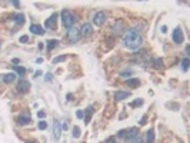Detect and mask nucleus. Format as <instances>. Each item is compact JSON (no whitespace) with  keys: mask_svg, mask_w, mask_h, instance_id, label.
Segmentation results:
<instances>
[{"mask_svg":"<svg viewBox=\"0 0 190 143\" xmlns=\"http://www.w3.org/2000/svg\"><path fill=\"white\" fill-rule=\"evenodd\" d=\"M39 129H40V130H44V129H47V123H46L44 120H40V122H39Z\"/></svg>","mask_w":190,"mask_h":143,"instance_id":"obj_24","label":"nucleus"},{"mask_svg":"<svg viewBox=\"0 0 190 143\" xmlns=\"http://www.w3.org/2000/svg\"><path fill=\"white\" fill-rule=\"evenodd\" d=\"M30 32H32V33H35V35H39V36L44 35L43 27H40V26H37V25H32V26H30Z\"/></svg>","mask_w":190,"mask_h":143,"instance_id":"obj_12","label":"nucleus"},{"mask_svg":"<svg viewBox=\"0 0 190 143\" xmlns=\"http://www.w3.org/2000/svg\"><path fill=\"white\" fill-rule=\"evenodd\" d=\"M189 67H190V60L189 59H185V60L182 62V69H183V72H187Z\"/></svg>","mask_w":190,"mask_h":143,"instance_id":"obj_18","label":"nucleus"},{"mask_svg":"<svg viewBox=\"0 0 190 143\" xmlns=\"http://www.w3.org/2000/svg\"><path fill=\"white\" fill-rule=\"evenodd\" d=\"M80 135H81V132H80V127H79V126H75V127H73V138L79 139V138H80Z\"/></svg>","mask_w":190,"mask_h":143,"instance_id":"obj_19","label":"nucleus"},{"mask_svg":"<svg viewBox=\"0 0 190 143\" xmlns=\"http://www.w3.org/2000/svg\"><path fill=\"white\" fill-rule=\"evenodd\" d=\"M130 96V93L129 92H116L114 93V100H124V99H127Z\"/></svg>","mask_w":190,"mask_h":143,"instance_id":"obj_11","label":"nucleus"},{"mask_svg":"<svg viewBox=\"0 0 190 143\" xmlns=\"http://www.w3.org/2000/svg\"><path fill=\"white\" fill-rule=\"evenodd\" d=\"M86 112H87V116H86V119H84V120H86V122H89V114H90V113H93V109H92V107H89Z\"/></svg>","mask_w":190,"mask_h":143,"instance_id":"obj_27","label":"nucleus"},{"mask_svg":"<svg viewBox=\"0 0 190 143\" xmlns=\"http://www.w3.org/2000/svg\"><path fill=\"white\" fill-rule=\"evenodd\" d=\"M137 143H142V142H140V139H139V142H137Z\"/></svg>","mask_w":190,"mask_h":143,"instance_id":"obj_36","label":"nucleus"},{"mask_svg":"<svg viewBox=\"0 0 190 143\" xmlns=\"http://www.w3.org/2000/svg\"><path fill=\"white\" fill-rule=\"evenodd\" d=\"M19 123L20 125H29L30 123V113L29 112H23L19 117Z\"/></svg>","mask_w":190,"mask_h":143,"instance_id":"obj_8","label":"nucleus"},{"mask_svg":"<svg viewBox=\"0 0 190 143\" xmlns=\"http://www.w3.org/2000/svg\"><path fill=\"white\" fill-rule=\"evenodd\" d=\"M27 40H29V37H27V36H22V37H20V42H22V43H26Z\"/></svg>","mask_w":190,"mask_h":143,"instance_id":"obj_29","label":"nucleus"},{"mask_svg":"<svg viewBox=\"0 0 190 143\" xmlns=\"http://www.w3.org/2000/svg\"><path fill=\"white\" fill-rule=\"evenodd\" d=\"M146 139H147V142H149V143L154 142V130H153V129H150V130L147 132V136H146Z\"/></svg>","mask_w":190,"mask_h":143,"instance_id":"obj_17","label":"nucleus"},{"mask_svg":"<svg viewBox=\"0 0 190 143\" xmlns=\"http://www.w3.org/2000/svg\"><path fill=\"white\" fill-rule=\"evenodd\" d=\"M105 22H106V13L105 12H97L96 16H94V19H93V23L96 26H102Z\"/></svg>","mask_w":190,"mask_h":143,"instance_id":"obj_4","label":"nucleus"},{"mask_svg":"<svg viewBox=\"0 0 190 143\" xmlns=\"http://www.w3.org/2000/svg\"><path fill=\"white\" fill-rule=\"evenodd\" d=\"M37 116H39V117H40V119H43V117L46 116V113H44V112H39V113H37Z\"/></svg>","mask_w":190,"mask_h":143,"instance_id":"obj_30","label":"nucleus"},{"mask_svg":"<svg viewBox=\"0 0 190 143\" xmlns=\"http://www.w3.org/2000/svg\"><path fill=\"white\" fill-rule=\"evenodd\" d=\"M29 143H37V142H35V140H32V142H29Z\"/></svg>","mask_w":190,"mask_h":143,"instance_id":"obj_35","label":"nucleus"},{"mask_svg":"<svg viewBox=\"0 0 190 143\" xmlns=\"http://www.w3.org/2000/svg\"><path fill=\"white\" fill-rule=\"evenodd\" d=\"M13 20H14L17 25H23V23H24V14L17 13V14H14V16H13Z\"/></svg>","mask_w":190,"mask_h":143,"instance_id":"obj_15","label":"nucleus"},{"mask_svg":"<svg viewBox=\"0 0 190 143\" xmlns=\"http://www.w3.org/2000/svg\"><path fill=\"white\" fill-rule=\"evenodd\" d=\"M13 6H16V7H19V6H20V3H19V1H13Z\"/></svg>","mask_w":190,"mask_h":143,"instance_id":"obj_32","label":"nucleus"},{"mask_svg":"<svg viewBox=\"0 0 190 143\" xmlns=\"http://www.w3.org/2000/svg\"><path fill=\"white\" fill-rule=\"evenodd\" d=\"M14 69H16V72L19 73V76H24V73H26V69L24 67H22V66H14Z\"/></svg>","mask_w":190,"mask_h":143,"instance_id":"obj_21","label":"nucleus"},{"mask_svg":"<svg viewBox=\"0 0 190 143\" xmlns=\"http://www.w3.org/2000/svg\"><path fill=\"white\" fill-rule=\"evenodd\" d=\"M123 43H124V46L127 49L134 50V49H139L142 46L143 39H142V36H140V33L137 30H133L132 29V30H127L124 33V36H123Z\"/></svg>","mask_w":190,"mask_h":143,"instance_id":"obj_1","label":"nucleus"},{"mask_svg":"<svg viewBox=\"0 0 190 143\" xmlns=\"http://www.w3.org/2000/svg\"><path fill=\"white\" fill-rule=\"evenodd\" d=\"M64 60H66V56H59V57L53 59V63L56 65V63H60V62H64Z\"/></svg>","mask_w":190,"mask_h":143,"instance_id":"obj_22","label":"nucleus"},{"mask_svg":"<svg viewBox=\"0 0 190 143\" xmlns=\"http://www.w3.org/2000/svg\"><path fill=\"white\" fill-rule=\"evenodd\" d=\"M133 139H139V132H137L136 127H132V129L126 130V140L130 142V140H133Z\"/></svg>","mask_w":190,"mask_h":143,"instance_id":"obj_5","label":"nucleus"},{"mask_svg":"<svg viewBox=\"0 0 190 143\" xmlns=\"http://www.w3.org/2000/svg\"><path fill=\"white\" fill-rule=\"evenodd\" d=\"M126 84L130 86V87H134V86H139L140 82H139L137 79H127V80H126Z\"/></svg>","mask_w":190,"mask_h":143,"instance_id":"obj_16","label":"nucleus"},{"mask_svg":"<svg viewBox=\"0 0 190 143\" xmlns=\"http://www.w3.org/2000/svg\"><path fill=\"white\" fill-rule=\"evenodd\" d=\"M183 39H185L183 32L180 29H174V32H173V40H174V43H183Z\"/></svg>","mask_w":190,"mask_h":143,"instance_id":"obj_7","label":"nucleus"},{"mask_svg":"<svg viewBox=\"0 0 190 143\" xmlns=\"http://www.w3.org/2000/svg\"><path fill=\"white\" fill-rule=\"evenodd\" d=\"M16 77H17V76H16L14 73H7V74L3 76V82H4V83H12V82L16 80Z\"/></svg>","mask_w":190,"mask_h":143,"instance_id":"obj_14","label":"nucleus"},{"mask_svg":"<svg viewBox=\"0 0 190 143\" xmlns=\"http://www.w3.org/2000/svg\"><path fill=\"white\" fill-rule=\"evenodd\" d=\"M80 36H81V32H80L77 27H72V29H69V32H67V39H69L70 43H77V42L80 40Z\"/></svg>","mask_w":190,"mask_h":143,"instance_id":"obj_3","label":"nucleus"},{"mask_svg":"<svg viewBox=\"0 0 190 143\" xmlns=\"http://www.w3.org/2000/svg\"><path fill=\"white\" fill-rule=\"evenodd\" d=\"M57 44H59V42L53 39V40H49V44H47V47H49V50H52V49H54Z\"/></svg>","mask_w":190,"mask_h":143,"instance_id":"obj_20","label":"nucleus"},{"mask_svg":"<svg viewBox=\"0 0 190 143\" xmlns=\"http://www.w3.org/2000/svg\"><path fill=\"white\" fill-rule=\"evenodd\" d=\"M44 79H46V80H47V82H52V80H53V74H52V73H47V74H46V77H44Z\"/></svg>","mask_w":190,"mask_h":143,"instance_id":"obj_26","label":"nucleus"},{"mask_svg":"<svg viewBox=\"0 0 190 143\" xmlns=\"http://www.w3.org/2000/svg\"><path fill=\"white\" fill-rule=\"evenodd\" d=\"M62 19H63V26L66 29H72L73 25L76 23V20H77L76 16L72 12H69V10H63L62 12Z\"/></svg>","mask_w":190,"mask_h":143,"instance_id":"obj_2","label":"nucleus"},{"mask_svg":"<svg viewBox=\"0 0 190 143\" xmlns=\"http://www.w3.org/2000/svg\"><path fill=\"white\" fill-rule=\"evenodd\" d=\"M145 122H146V117H143V119L140 120V125H145Z\"/></svg>","mask_w":190,"mask_h":143,"instance_id":"obj_33","label":"nucleus"},{"mask_svg":"<svg viewBox=\"0 0 190 143\" xmlns=\"http://www.w3.org/2000/svg\"><path fill=\"white\" fill-rule=\"evenodd\" d=\"M76 116L79 117V119H83V117H84V112H83V110H77Z\"/></svg>","mask_w":190,"mask_h":143,"instance_id":"obj_25","label":"nucleus"},{"mask_svg":"<svg viewBox=\"0 0 190 143\" xmlns=\"http://www.w3.org/2000/svg\"><path fill=\"white\" fill-rule=\"evenodd\" d=\"M56 19H57V14H53L52 17H49L46 20V27L47 29H54L56 27Z\"/></svg>","mask_w":190,"mask_h":143,"instance_id":"obj_9","label":"nucleus"},{"mask_svg":"<svg viewBox=\"0 0 190 143\" xmlns=\"http://www.w3.org/2000/svg\"><path fill=\"white\" fill-rule=\"evenodd\" d=\"M20 92H23V93H26L29 89H30V83L27 82V80H20V83H19V87H17Z\"/></svg>","mask_w":190,"mask_h":143,"instance_id":"obj_10","label":"nucleus"},{"mask_svg":"<svg viewBox=\"0 0 190 143\" xmlns=\"http://www.w3.org/2000/svg\"><path fill=\"white\" fill-rule=\"evenodd\" d=\"M154 67H157V69L163 67V60H162V59H156V60H154Z\"/></svg>","mask_w":190,"mask_h":143,"instance_id":"obj_23","label":"nucleus"},{"mask_svg":"<svg viewBox=\"0 0 190 143\" xmlns=\"http://www.w3.org/2000/svg\"><path fill=\"white\" fill-rule=\"evenodd\" d=\"M186 52H187V54L190 56V46H187V47H186Z\"/></svg>","mask_w":190,"mask_h":143,"instance_id":"obj_34","label":"nucleus"},{"mask_svg":"<svg viewBox=\"0 0 190 143\" xmlns=\"http://www.w3.org/2000/svg\"><path fill=\"white\" fill-rule=\"evenodd\" d=\"M81 36H84V37H89V36L93 33V27H92V25L90 23H86V25H83L81 26Z\"/></svg>","mask_w":190,"mask_h":143,"instance_id":"obj_6","label":"nucleus"},{"mask_svg":"<svg viewBox=\"0 0 190 143\" xmlns=\"http://www.w3.org/2000/svg\"><path fill=\"white\" fill-rule=\"evenodd\" d=\"M107 143H117V142H116L114 138H109V139H107Z\"/></svg>","mask_w":190,"mask_h":143,"instance_id":"obj_31","label":"nucleus"},{"mask_svg":"<svg viewBox=\"0 0 190 143\" xmlns=\"http://www.w3.org/2000/svg\"><path fill=\"white\" fill-rule=\"evenodd\" d=\"M62 126H60V123L59 122H54V126H53V132H54V138L56 139H59L60 138V133H62Z\"/></svg>","mask_w":190,"mask_h":143,"instance_id":"obj_13","label":"nucleus"},{"mask_svg":"<svg viewBox=\"0 0 190 143\" xmlns=\"http://www.w3.org/2000/svg\"><path fill=\"white\" fill-rule=\"evenodd\" d=\"M142 105H143V100L142 99H137V102L133 103V106H142Z\"/></svg>","mask_w":190,"mask_h":143,"instance_id":"obj_28","label":"nucleus"}]
</instances>
